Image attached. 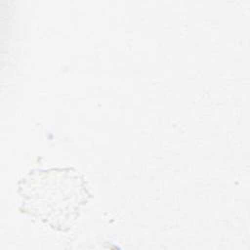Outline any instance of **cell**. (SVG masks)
Wrapping results in <instances>:
<instances>
[{"mask_svg": "<svg viewBox=\"0 0 250 250\" xmlns=\"http://www.w3.org/2000/svg\"><path fill=\"white\" fill-rule=\"evenodd\" d=\"M24 213L56 229H63L88 201L83 178L71 168L33 170L19 183Z\"/></svg>", "mask_w": 250, "mask_h": 250, "instance_id": "1", "label": "cell"}]
</instances>
